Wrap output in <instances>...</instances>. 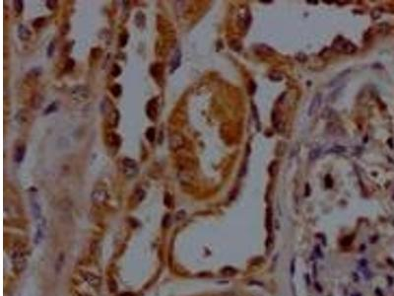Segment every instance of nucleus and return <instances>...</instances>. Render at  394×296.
<instances>
[{"instance_id": "nucleus-39", "label": "nucleus", "mask_w": 394, "mask_h": 296, "mask_svg": "<svg viewBox=\"0 0 394 296\" xmlns=\"http://www.w3.org/2000/svg\"><path fill=\"white\" fill-rule=\"evenodd\" d=\"M260 2H262V3H271L272 1H260Z\"/></svg>"}, {"instance_id": "nucleus-30", "label": "nucleus", "mask_w": 394, "mask_h": 296, "mask_svg": "<svg viewBox=\"0 0 394 296\" xmlns=\"http://www.w3.org/2000/svg\"><path fill=\"white\" fill-rule=\"evenodd\" d=\"M380 16H381V11H380V9L375 8L373 12H371V17H373V19L376 20V19L379 18Z\"/></svg>"}, {"instance_id": "nucleus-33", "label": "nucleus", "mask_w": 394, "mask_h": 296, "mask_svg": "<svg viewBox=\"0 0 394 296\" xmlns=\"http://www.w3.org/2000/svg\"><path fill=\"white\" fill-rule=\"evenodd\" d=\"M53 51H54V43H53V42H51L50 44H49V46H48V49H47V55H48L49 58L52 55Z\"/></svg>"}, {"instance_id": "nucleus-29", "label": "nucleus", "mask_w": 394, "mask_h": 296, "mask_svg": "<svg viewBox=\"0 0 394 296\" xmlns=\"http://www.w3.org/2000/svg\"><path fill=\"white\" fill-rule=\"evenodd\" d=\"M119 41H120V46H125L127 44V41H128V35L127 34H122L119 38Z\"/></svg>"}, {"instance_id": "nucleus-2", "label": "nucleus", "mask_w": 394, "mask_h": 296, "mask_svg": "<svg viewBox=\"0 0 394 296\" xmlns=\"http://www.w3.org/2000/svg\"><path fill=\"white\" fill-rule=\"evenodd\" d=\"M122 164H123V172L125 174L126 177L133 178L138 174V166H137L136 162L133 159L130 158L123 159Z\"/></svg>"}, {"instance_id": "nucleus-36", "label": "nucleus", "mask_w": 394, "mask_h": 296, "mask_svg": "<svg viewBox=\"0 0 394 296\" xmlns=\"http://www.w3.org/2000/svg\"><path fill=\"white\" fill-rule=\"evenodd\" d=\"M248 90H249V94H253L254 92H255V84H254L252 81H250V83H249Z\"/></svg>"}, {"instance_id": "nucleus-34", "label": "nucleus", "mask_w": 394, "mask_h": 296, "mask_svg": "<svg viewBox=\"0 0 394 296\" xmlns=\"http://www.w3.org/2000/svg\"><path fill=\"white\" fill-rule=\"evenodd\" d=\"M171 195L167 193L166 195H165V204L167 206H169L171 205Z\"/></svg>"}, {"instance_id": "nucleus-7", "label": "nucleus", "mask_w": 394, "mask_h": 296, "mask_svg": "<svg viewBox=\"0 0 394 296\" xmlns=\"http://www.w3.org/2000/svg\"><path fill=\"white\" fill-rule=\"evenodd\" d=\"M180 62H181V53L179 49H178L174 56L173 58V60L171 62V73H173L174 70H176L178 68V66L180 65Z\"/></svg>"}, {"instance_id": "nucleus-17", "label": "nucleus", "mask_w": 394, "mask_h": 296, "mask_svg": "<svg viewBox=\"0 0 394 296\" xmlns=\"http://www.w3.org/2000/svg\"><path fill=\"white\" fill-rule=\"evenodd\" d=\"M146 137L148 138L149 141L153 142V141L155 140V138H156V130H155V128H149L148 129H147Z\"/></svg>"}, {"instance_id": "nucleus-20", "label": "nucleus", "mask_w": 394, "mask_h": 296, "mask_svg": "<svg viewBox=\"0 0 394 296\" xmlns=\"http://www.w3.org/2000/svg\"><path fill=\"white\" fill-rule=\"evenodd\" d=\"M258 49H259V51H261V53H266L267 55H270V54L274 53L273 49H270L267 46H265V44H260V46H258Z\"/></svg>"}, {"instance_id": "nucleus-16", "label": "nucleus", "mask_w": 394, "mask_h": 296, "mask_svg": "<svg viewBox=\"0 0 394 296\" xmlns=\"http://www.w3.org/2000/svg\"><path fill=\"white\" fill-rule=\"evenodd\" d=\"M150 72H151V74L153 75L154 77H158L160 76L162 74V67H161V64H154V65H152V67L150 68Z\"/></svg>"}, {"instance_id": "nucleus-24", "label": "nucleus", "mask_w": 394, "mask_h": 296, "mask_svg": "<svg viewBox=\"0 0 394 296\" xmlns=\"http://www.w3.org/2000/svg\"><path fill=\"white\" fill-rule=\"evenodd\" d=\"M145 195H146V193H145V191H144L143 190L137 191L136 193H135L136 201H137V202H140V201H142L144 198H145Z\"/></svg>"}, {"instance_id": "nucleus-31", "label": "nucleus", "mask_w": 394, "mask_h": 296, "mask_svg": "<svg viewBox=\"0 0 394 296\" xmlns=\"http://www.w3.org/2000/svg\"><path fill=\"white\" fill-rule=\"evenodd\" d=\"M222 272H224L223 275H233L236 273V270L232 268H224Z\"/></svg>"}, {"instance_id": "nucleus-12", "label": "nucleus", "mask_w": 394, "mask_h": 296, "mask_svg": "<svg viewBox=\"0 0 394 296\" xmlns=\"http://www.w3.org/2000/svg\"><path fill=\"white\" fill-rule=\"evenodd\" d=\"M44 224H46V223H44V220L42 221V222H39V223L38 228H37L36 239H35V241H36V244H39V242H41V240L42 239V237H44Z\"/></svg>"}, {"instance_id": "nucleus-15", "label": "nucleus", "mask_w": 394, "mask_h": 296, "mask_svg": "<svg viewBox=\"0 0 394 296\" xmlns=\"http://www.w3.org/2000/svg\"><path fill=\"white\" fill-rule=\"evenodd\" d=\"M266 228L269 232L272 231V210H271V208H268L267 213H266Z\"/></svg>"}, {"instance_id": "nucleus-14", "label": "nucleus", "mask_w": 394, "mask_h": 296, "mask_svg": "<svg viewBox=\"0 0 394 296\" xmlns=\"http://www.w3.org/2000/svg\"><path fill=\"white\" fill-rule=\"evenodd\" d=\"M32 210H33V214L35 216V218H36V219H41V206H39V203L36 202L35 200L32 202Z\"/></svg>"}, {"instance_id": "nucleus-3", "label": "nucleus", "mask_w": 394, "mask_h": 296, "mask_svg": "<svg viewBox=\"0 0 394 296\" xmlns=\"http://www.w3.org/2000/svg\"><path fill=\"white\" fill-rule=\"evenodd\" d=\"M108 198H109L108 191L104 190V189H96L93 191V193H92V200H93L94 203H96L98 205H102L104 203H106Z\"/></svg>"}, {"instance_id": "nucleus-9", "label": "nucleus", "mask_w": 394, "mask_h": 296, "mask_svg": "<svg viewBox=\"0 0 394 296\" xmlns=\"http://www.w3.org/2000/svg\"><path fill=\"white\" fill-rule=\"evenodd\" d=\"M340 49H342L344 53H353L357 51V46L354 44L350 43V42H345L343 40L342 46L339 49V51H340Z\"/></svg>"}, {"instance_id": "nucleus-28", "label": "nucleus", "mask_w": 394, "mask_h": 296, "mask_svg": "<svg viewBox=\"0 0 394 296\" xmlns=\"http://www.w3.org/2000/svg\"><path fill=\"white\" fill-rule=\"evenodd\" d=\"M111 73H113V75L114 77L120 75V73H121V68H120V66L118 65V64H114L113 67V70H111Z\"/></svg>"}, {"instance_id": "nucleus-32", "label": "nucleus", "mask_w": 394, "mask_h": 296, "mask_svg": "<svg viewBox=\"0 0 394 296\" xmlns=\"http://www.w3.org/2000/svg\"><path fill=\"white\" fill-rule=\"evenodd\" d=\"M55 5H56V1H53V0H48V1H46L47 8H49L50 10H53L55 8Z\"/></svg>"}, {"instance_id": "nucleus-37", "label": "nucleus", "mask_w": 394, "mask_h": 296, "mask_svg": "<svg viewBox=\"0 0 394 296\" xmlns=\"http://www.w3.org/2000/svg\"><path fill=\"white\" fill-rule=\"evenodd\" d=\"M294 272H295V262H294V261H292V263H291V275H294Z\"/></svg>"}, {"instance_id": "nucleus-35", "label": "nucleus", "mask_w": 394, "mask_h": 296, "mask_svg": "<svg viewBox=\"0 0 394 296\" xmlns=\"http://www.w3.org/2000/svg\"><path fill=\"white\" fill-rule=\"evenodd\" d=\"M74 66V60L73 59H68L66 63V70H70V69L73 68Z\"/></svg>"}, {"instance_id": "nucleus-38", "label": "nucleus", "mask_w": 394, "mask_h": 296, "mask_svg": "<svg viewBox=\"0 0 394 296\" xmlns=\"http://www.w3.org/2000/svg\"><path fill=\"white\" fill-rule=\"evenodd\" d=\"M308 3H310V4H317V3H318V1H310V0H308Z\"/></svg>"}, {"instance_id": "nucleus-19", "label": "nucleus", "mask_w": 394, "mask_h": 296, "mask_svg": "<svg viewBox=\"0 0 394 296\" xmlns=\"http://www.w3.org/2000/svg\"><path fill=\"white\" fill-rule=\"evenodd\" d=\"M121 92H122V88L120 85H118V84H115V85H113L111 87V94H113L114 97H119L121 95Z\"/></svg>"}, {"instance_id": "nucleus-22", "label": "nucleus", "mask_w": 394, "mask_h": 296, "mask_svg": "<svg viewBox=\"0 0 394 296\" xmlns=\"http://www.w3.org/2000/svg\"><path fill=\"white\" fill-rule=\"evenodd\" d=\"M345 151H346V148L344 147V146H341V145H335V146H333V147L331 148L330 150H329V152L340 154V153H344Z\"/></svg>"}, {"instance_id": "nucleus-23", "label": "nucleus", "mask_w": 394, "mask_h": 296, "mask_svg": "<svg viewBox=\"0 0 394 296\" xmlns=\"http://www.w3.org/2000/svg\"><path fill=\"white\" fill-rule=\"evenodd\" d=\"M319 155H320V148L312 149L310 152V160H315L319 157Z\"/></svg>"}, {"instance_id": "nucleus-25", "label": "nucleus", "mask_w": 394, "mask_h": 296, "mask_svg": "<svg viewBox=\"0 0 394 296\" xmlns=\"http://www.w3.org/2000/svg\"><path fill=\"white\" fill-rule=\"evenodd\" d=\"M14 6H15L16 11L18 12V13H21L22 10H23V7H24V2L22 1V0H16V1L14 2Z\"/></svg>"}, {"instance_id": "nucleus-4", "label": "nucleus", "mask_w": 394, "mask_h": 296, "mask_svg": "<svg viewBox=\"0 0 394 296\" xmlns=\"http://www.w3.org/2000/svg\"><path fill=\"white\" fill-rule=\"evenodd\" d=\"M83 277L88 284L93 288H98L101 285V278L98 275H94L92 272H85L83 275Z\"/></svg>"}, {"instance_id": "nucleus-21", "label": "nucleus", "mask_w": 394, "mask_h": 296, "mask_svg": "<svg viewBox=\"0 0 394 296\" xmlns=\"http://www.w3.org/2000/svg\"><path fill=\"white\" fill-rule=\"evenodd\" d=\"M277 172H278V164L274 161V162L271 163V165L269 166V174H270L272 177H275Z\"/></svg>"}, {"instance_id": "nucleus-11", "label": "nucleus", "mask_w": 394, "mask_h": 296, "mask_svg": "<svg viewBox=\"0 0 394 296\" xmlns=\"http://www.w3.org/2000/svg\"><path fill=\"white\" fill-rule=\"evenodd\" d=\"M272 121H273V125L275 126L276 129H278L279 131L283 130L284 123L281 119H279V116L276 115V112H273V114H272Z\"/></svg>"}, {"instance_id": "nucleus-18", "label": "nucleus", "mask_w": 394, "mask_h": 296, "mask_svg": "<svg viewBox=\"0 0 394 296\" xmlns=\"http://www.w3.org/2000/svg\"><path fill=\"white\" fill-rule=\"evenodd\" d=\"M269 78L271 79L272 81H281L282 79H283V75L280 73V72H278V71H273V72H271L270 74H269Z\"/></svg>"}, {"instance_id": "nucleus-1", "label": "nucleus", "mask_w": 394, "mask_h": 296, "mask_svg": "<svg viewBox=\"0 0 394 296\" xmlns=\"http://www.w3.org/2000/svg\"><path fill=\"white\" fill-rule=\"evenodd\" d=\"M11 260H12V265H13L15 272L20 273L25 270L27 261H26V257H25V254L22 250H19V249L15 250L13 254H12Z\"/></svg>"}, {"instance_id": "nucleus-27", "label": "nucleus", "mask_w": 394, "mask_h": 296, "mask_svg": "<svg viewBox=\"0 0 394 296\" xmlns=\"http://www.w3.org/2000/svg\"><path fill=\"white\" fill-rule=\"evenodd\" d=\"M44 21H46V20H44V18H38V19L35 20V22L33 23V25H34L35 28H37V29H38V28H41V27L44 26Z\"/></svg>"}, {"instance_id": "nucleus-6", "label": "nucleus", "mask_w": 394, "mask_h": 296, "mask_svg": "<svg viewBox=\"0 0 394 296\" xmlns=\"http://www.w3.org/2000/svg\"><path fill=\"white\" fill-rule=\"evenodd\" d=\"M321 100H322V96H321V94H316V95L315 96V98H313L312 102H311V104L310 106V109H308V116H311L315 115V113L318 110L319 107H320Z\"/></svg>"}, {"instance_id": "nucleus-26", "label": "nucleus", "mask_w": 394, "mask_h": 296, "mask_svg": "<svg viewBox=\"0 0 394 296\" xmlns=\"http://www.w3.org/2000/svg\"><path fill=\"white\" fill-rule=\"evenodd\" d=\"M57 110V104L56 103H52L51 105H49L47 107V109L44 111V115H49L52 112H55Z\"/></svg>"}, {"instance_id": "nucleus-8", "label": "nucleus", "mask_w": 394, "mask_h": 296, "mask_svg": "<svg viewBox=\"0 0 394 296\" xmlns=\"http://www.w3.org/2000/svg\"><path fill=\"white\" fill-rule=\"evenodd\" d=\"M18 35L19 38L22 40V41H28V40L31 38V32L29 31V29L27 28L26 26L24 25H20L18 28Z\"/></svg>"}, {"instance_id": "nucleus-13", "label": "nucleus", "mask_w": 394, "mask_h": 296, "mask_svg": "<svg viewBox=\"0 0 394 296\" xmlns=\"http://www.w3.org/2000/svg\"><path fill=\"white\" fill-rule=\"evenodd\" d=\"M145 22H146V18L145 15H144L142 12H138L135 15V25L138 28H143L145 26Z\"/></svg>"}, {"instance_id": "nucleus-10", "label": "nucleus", "mask_w": 394, "mask_h": 296, "mask_svg": "<svg viewBox=\"0 0 394 296\" xmlns=\"http://www.w3.org/2000/svg\"><path fill=\"white\" fill-rule=\"evenodd\" d=\"M25 152H26V148H25L24 145H20L17 147L16 151H15V155H14V159L17 163L22 162L24 156H25Z\"/></svg>"}, {"instance_id": "nucleus-5", "label": "nucleus", "mask_w": 394, "mask_h": 296, "mask_svg": "<svg viewBox=\"0 0 394 296\" xmlns=\"http://www.w3.org/2000/svg\"><path fill=\"white\" fill-rule=\"evenodd\" d=\"M147 115H148V118L152 119V121H155L157 118V98H154L153 100H151L148 103V106H147Z\"/></svg>"}]
</instances>
